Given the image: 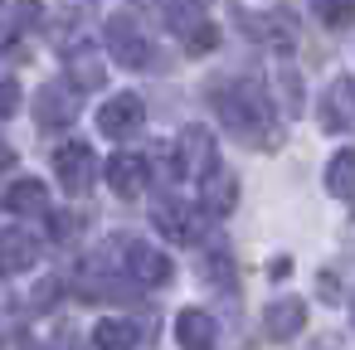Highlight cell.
Here are the masks:
<instances>
[{"label": "cell", "instance_id": "6da1fadb", "mask_svg": "<svg viewBox=\"0 0 355 350\" xmlns=\"http://www.w3.org/2000/svg\"><path fill=\"white\" fill-rule=\"evenodd\" d=\"M209 107L219 112L224 132L253 151H272L282 141L277 132V117H272V98L263 83L253 78H214L209 83Z\"/></svg>", "mask_w": 355, "mask_h": 350}, {"label": "cell", "instance_id": "7a4b0ae2", "mask_svg": "<svg viewBox=\"0 0 355 350\" xmlns=\"http://www.w3.org/2000/svg\"><path fill=\"white\" fill-rule=\"evenodd\" d=\"M107 49H112V59L122 64V69H151L156 64V44L146 40V30H141V20L137 15H107Z\"/></svg>", "mask_w": 355, "mask_h": 350}, {"label": "cell", "instance_id": "3957f363", "mask_svg": "<svg viewBox=\"0 0 355 350\" xmlns=\"http://www.w3.org/2000/svg\"><path fill=\"white\" fill-rule=\"evenodd\" d=\"M214 166H219L214 132H209V127H185V132H180V141H175V170H180V175L205 180Z\"/></svg>", "mask_w": 355, "mask_h": 350}, {"label": "cell", "instance_id": "277c9868", "mask_svg": "<svg viewBox=\"0 0 355 350\" xmlns=\"http://www.w3.org/2000/svg\"><path fill=\"white\" fill-rule=\"evenodd\" d=\"M54 175H59V185L69 195H88L93 180H98V161H93V151L83 141H69V146L54 151Z\"/></svg>", "mask_w": 355, "mask_h": 350}, {"label": "cell", "instance_id": "5b68a950", "mask_svg": "<svg viewBox=\"0 0 355 350\" xmlns=\"http://www.w3.org/2000/svg\"><path fill=\"white\" fill-rule=\"evenodd\" d=\"M141 122H146V107H141L137 93H117L98 107V132L112 137V141H127L132 132H141Z\"/></svg>", "mask_w": 355, "mask_h": 350}, {"label": "cell", "instance_id": "8992f818", "mask_svg": "<svg viewBox=\"0 0 355 350\" xmlns=\"http://www.w3.org/2000/svg\"><path fill=\"white\" fill-rule=\"evenodd\" d=\"M69 88L73 83H44L35 93V122L44 132H59V127H69L78 117V93H69Z\"/></svg>", "mask_w": 355, "mask_h": 350}, {"label": "cell", "instance_id": "52a82bcc", "mask_svg": "<svg viewBox=\"0 0 355 350\" xmlns=\"http://www.w3.org/2000/svg\"><path fill=\"white\" fill-rule=\"evenodd\" d=\"M122 263H127L132 282H146V287H166V282H171V258H166L161 248H151V243L122 238Z\"/></svg>", "mask_w": 355, "mask_h": 350}, {"label": "cell", "instance_id": "ba28073f", "mask_svg": "<svg viewBox=\"0 0 355 350\" xmlns=\"http://www.w3.org/2000/svg\"><path fill=\"white\" fill-rule=\"evenodd\" d=\"M316 117H321L326 132H355V83L350 78H331L326 93H321Z\"/></svg>", "mask_w": 355, "mask_h": 350}, {"label": "cell", "instance_id": "9c48e42d", "mask_svg": "<svg viewBox=\"0 0 355 350\" xmlns=\"http://www.w3.org/2000/svg\"><path fill=\"white\" fill-rule=\"evenodd\" d=\"M243 30L263 44V49H277V54H292L297 49V25L287 20V15H277V10H248L243 15Z\"/></svg>", "mask_w": 355, "mask_h": 350}, {"label": "cell", "instance_id": "30bf717a", "mask_svg": "<svg viewBox=\"0 0 355 350\" xmlns=\"http://www.w3.org/2000/svg\"><path fill=\"white\" fill-rule=\"evenodd\" d=\"M302 326H306V301L302 297H277V301H268L263 306V335L268 340H292V335H302Z\"/></svg>", "mask_w": 355, "mask_h": 350}, {"label": "cell", "instance_id": "8fae6325", "mask_svg": "<svg viewBox=\"0 0 355 350\" xmlns=\"http://www.w3.org/2000/svg\"><path fill=\"white\" fill-rule=\"evenodd\" d=\"M103 175H107V190H112L117 200H141V195H146V180H151L146 161H137V156H112Z\"/></svg>", "mask_w": 355, "mask_h": 350}, {"label": "cell", "instance_id": "7c38bea8", "mask_svg": "<svg viewBox=\"0 0 355 350\" xmlns=\"http://www.w3.org/2000/svg\"><path fill=\"white\" fill-rule=\"evenodd\" d=\"M200 204H205V214H214V219L234 214V204H239V180H234V170L214 166V170L200 180Z\"/></svg>", "mask_w": 355, "mask_h": 350}, {"label": "cell", "instance_id": "4fadbf2b", "mask_svg": "<svg viewBox=\"0 0 355 350\" xmlns=\"http://www.w3.org/2000/svg\"><path fill=\"white\" fill-rule=\"evenodd\" d=\"M156 229L171 238V243H200V214L190 209V204H175V200H166V204H156Z\"/></svg>", "mask_w": 355, "mask_h": 350}, {"label": "cell", "instance_id": "5bb4252c", "mask_svg": "<svg viewBox=\"0 0 355 350\" xmlns=\"http://www.w3.org/2000/svg\"><path fill=\"white\" fill-rule=\"evenodd\" d=\"M175 340H180V350H214L219 345V326H214V316L209 311H180L175 316Z\"/></svg>", "mask_w": 355, "mask_h": 350}, {"label": "cell", "instance_id": "9a60e30c", "mask_svg": "<svg viewBox=\"0 0 355 350\" xmlns=\"http://www.w3.org/2000/svg\"><path fill=\"white\" fill-rule=\"evenodd\" d=\"M6 209H10V214H44V209H49V190H44V180L20 175V180L6 190Z\"/></svg>", "mask_w": 355, "mask_h": 350}, {"label": "cell", "instance_id": "2e32d148", "mask_svg": "<svg viewBox=\"0 0 355 350\" xmlns=\"http://www.w3.org/2000/svg\"><path fill=\"white\" fill-rule=\"evenodd\" d=\"M326 190H331L340 204L355 209V151H336V156L326 161Z\"/></svg>", "mask_w": 355, "mask_h": 350}, {"label": "cell", "instance_id": "e0dca14e", "mask_svg": "<svg viewBox=\"0 0 355 350\" xmlns=\"http://www.w3.org/2000/svg\"><path fill=\"white\" fill-rule=\"evenodd\" d=\"M137 340H141V326L137 321H122V316H107L93 331V345L98 350H137Z\"/></svg>", "mask_w": 355, "mask_h": 350}, {"label": "cell", "instance_id": "ac0fdd59", "mask_svg": "<svg viewBox=\"0 0 355 350\" xmlns=\"http://www.w3.org/2000/svg\"><path fill=\"white\" fill-rule=\"evenodd\" d=\"M30 263H35V238L0 234V272H25Z\"/></svg>", "mask_w": 355, "mask_h": 350}, {"label": "cell", "instance_id": "d6986e66", "mask_svg": "<svg viewBox=\"0 0 355 350\" xmlns=\"http://www.w3.org/2000/svg\"><path fill=\"white\" fill-rule=\"evenodd\" d=\"M306 6L326 30H350L355 25V0H306Z\"/></svg>", "mask_w": 355, "mask_h": 350}, {"label": "cell", "instance_id": "ffe728a7", "mask_svg": "<svg viewBox=\"0 0 355 350\" xmlns=\"http://www.w3.org/2000/svg\"><path fill=\"white\" fill-rule=\"evenodd\" d=\"M277 93H282V107H287V117H297L302 112V78H297V69L292 64H277Z\"/></svg>", "mask_w": 355, "mask_h": 350}, {"label": "cell", "instance_id": "44dd1931", "mask_svg": "<svg viewBox=\"0 0 355 350\" xmlns=\"http://www.w3.org/2000/svg\"><path fill=\"white\" fill-rule=\"evenodd\" d=\"M205 272H209V282H214V287H224V292H234V287H239V272H234V258H229L224 248H214V253L205 258Z\"/></svg>", "mask_w": 355, "mask_h": 350}, {"label": "cell", "instance_id": "7402d4cb", "mask_svg": "<svg viewBox=\"0 0 355 350\" xmlns=\"http://www.w3.org/2000/svg\"><path fill=\"white\" fill-rule=\"evenodd\" d=\"M214 44H219V30H214V25H200V30L185 40V49H190V54H209Z\"/></svg>", "mask_w": 355, "mask_h": 350}, {"label": "cell", "instance_id": "603a6c76", "mask_svg": "<svg viewBox=\"0 0 355 350\" xmlns=\"http://www.w3.org/2000/svg\"><path fill=\"white\" fill-rule=\"evenodd\" d=\"M20 107V88L15 83H0V117H10Z\"/></svg>", "mask_w": 355, "mask_h": 350}, {"label": "cell", "instance_id": "cb8c5ba5", "mask_svg": "<svg viewBox=\"0 0 355 350\" xmlns=\"http://www.w3.org/2000/svg\"><path fill=\"white\" fill-rule=\"evenodd\" d=\"M49 224H54V234H59V238H73V234H78V214H54Z\"/></svg>", "mask_w": 355, "mask_h": 350}, {"label": "cell", "instance_id": "d4e9b609", "mask_svg": "<svg viewBox=\"0 0 355 350\" xmlns=\"http://www.w3.org/2000/svg\"><path fill=\"white\" fill-rule=\"evenodd\" d=\"M15 10H20V15H15V25H35L44 6H40V0H20V6H15Z\"/></svg>", "mask_w": 355, "mask_h": 350}, {"label": "cell", "instance_id": "484cf974", "mask_svg": "<svg viewBox=\"0 0 355 350\" xmlns=\"http://www.w3.org/2000/svg\"><path fill=\"white\" fill-rule=\"evenodd\" d=\"M321 301H340V287H336V272H321Z\"/></svg>", "mask_w": 355, "mask_h": 350}, {"label": "cell", "instance_id": "4316f807", "mask_svg": "<svg viewBox=\"0 0 355 350\" xmlns=\"http://www.w3.org/2000/svg\"><path fill=\"white\" fill-rule=\"evenodd\" d=\"M311 350H340V345H336L331 335H321V340H311Z\"/></svg>", "mask_w": 355, "mask_h": 350}, {"label": "cell", "instance_id": "83f0119b", "mask_svg": "<svg viewBox=\"0 0 355 350\" xmlns=\"http://www.w3.org/2000/svg\"><path fill=\"white\" fill-rule=\"evenodd\" d=\"M0 166H10V146L6 141H0Z\"/></svg>", "mask_w": 355, "mask_h": 350}, {"label": "cell", "instance_id": "f1b7e54d", "mask_svg": "<svg viewBox=\"0 0 355 350\" xmlns=\"http://www.w3.org/2000/svg\"><path fill=\"white\" fill-rule=\"evenodd\" d=\"M350 331H355V287H350Z\"/></svg>", "mask_w": 355, "mask_h": 350}]
</instances>
